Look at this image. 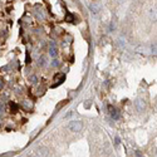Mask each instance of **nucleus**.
<instances>
[{
	"mask_svg": "<svg viewBox=\"0 0 157 157\" xmlns=\"http://www.w3.org/2000/svg\"><path fill=\"white\" fill-rule=\"evenodd\" d=\"M108 111H109V114L113 120H118L120 118V113H118V111L113 106H108Z\"/></svg>",
	"mask_w": 157,
	"mask_h": 157,
	"instance_id": "obj_3",
	"label": "nucleus"
},
{
	"mask_svg": "<svg viewBox=\"0 0 157 157\" xmlns=\"http://www.w3.org/2000/svg\"><path fill=\"white\" fill-rule=\"evenodd\" d=\"M65 20H67V22H73V20H74V16L72 15V14H67V18H65Z\"/></svg>",
	"mask_w": 157,
	"mask_h": 157,
	"instance_id": "obj_8",
	"label": "nucleus"
},
{
	"mask_svg": "<svg viewBox=\"0 0 157 157\" xmlns=\"http://www.w3.org/2000/svg\"><path fill=\"white\" fill-rule=\"evenodd\" d=\"M89 9H90V12H92V13H98V12H99V5H97V4H90V5H89Z\"/></svg>",
	"mask_w": 157,
	"mask_h": 157,
	"instance_id": "obj_6",
	"label": "nucleus"
},
{
	"mask_svg": "<svg viewBox=\"0 0 157 157\" xmlns=\"http://www.w3.org/2000/svg\"><path fill=\"white\" fill-rule=\"evenodd\" d=\"M31 82H33V83H37L38 81H37V77L35 75H34V77H31Z\"/></svg>",
	"mask_w": 157,
	"mask_h": 157,
	"instance_id": "obj_12",
	"label": "nucleus"
},
{
	"mask_svg": "<svg viewBox=\"0 0 157 157\" xmlns=\"http://www.w3.org/2000/svg\"><path fill=\"white\" fill-rule=\"evenodd\" d=\"M68 128L72 132H79V131H82V128H83V123H82V121H78V120L72 121L71 123L68 124Z\"/></svg>",
	"mask_w": 157,
	"mask_h": 157,
	"instance_id": "obj_1",
	"label": "nucleus"
},
{
	"mask_svg": "<svg viewBox=\"0 0 157 157\" xmlns=\"http://www.w3.org/2000/svg\"><path fill=\"white\" fill-rule=\"evenodd\" d=\"M135 106H136V109H137L138 112H142V111H145V107H146L145 101H142V99H136V101H135Z\"/></svg>",
	"mask_w": 157,
	"mask_h": 157,
	"instance_id": "obj_2",
	"label": "nucleus"
},
{
	"mask_svg": "<svg viewBox=\"0 0 157 157\" xmlns=\"http://www.w3.org/2000/svg\"><path fill=\"white\" fill-rule=\"evenodd\" d=\"M35 155H37V157H47L48 156V150L45 147H39L37 150Z\"/></svg>",
	"mask_w": 157,
	"mask_h": 157,
	"instance_id": "obj_4",
	"label": "nucleus"
},
{
	"mask_svg": "<svg viewBox=\"0 0 157 157\" xmlns=\"http://www.w3.org/2000/svg\"><path fill=\"white\" fill-rule=\"evenodd\" d=\"M10 108H12V112H16L18 111V106L13 102H10Z\"/></svg>",
	"mask_w": 157,
	"mask_h": 157,
	"instance_id": "obj_7",
	"label": "nucleus"
},
{
	"mask_svg": "<svg viewBox=\"0 0 157 157\" xmlns=\"http://www.w3.org/2000/svg\"><path fill=\"white\" fill-rule=\"evenodd\" d=\"M49 53H50L52 57H55V55H57V49H55V48H50Z\"/></svg>",
	"mask_w": 157,
	"mask_h": 157,
	"instance_id": "obj_9",
	"label": "nucleus"
},
{
	"mask_svg": "<svg viewBox=\"0 0 157 157\" xmlns=\"http://www.w3.org/2000/svg\"><path fill=\"white\" fill-rule=\"evenodd\" d=\"M43 63L45 64V58H43V57H41V58H40V62H39V64L41 65V64H43Z\"/></svg>",
	"mask_w": 157,
	"mask_h": 157,
	"instance_id": "obj_11",
	"label": "nucleus"
},
{
	"mask_svg": "<svg viewBox=\"0 0 157 157\" xmlns=\"http://www.w3.org/2000/svg\"><path fill=\"white\" fill-rule=\"evenodd\" d=\"M135 153H136V157H145L143 155H142V152H141V151H136Z\"/></svg>",
	"mask_w": 157,
	"mask_h": 157,
	"instance_id": "obj_10",
	"label": "nucleus"
},
{
	"mask_svg": "<svg viewBox=\"0 0 157 157\" xmlns=\"http://www.w3.org/2000/svg\"><path fill=\"white\" fill-rule=\"evenodd\" d=\"M64 78H65V77H64V74H62V73H59V74L55 75V81H57V82L53 84V88H54V87H58L59 84H60V83L64 81Z\"/></svg>",
	"mask_w": 157,
	"mask_h": 157,
	"instance_id": "obj_5",
	"label": "nucleus"
},
{
	"mask_svg": "<svg viewBox=\"0 0 157 157\" xmlns=\"http://www.w3.org/2000/svg\"><path fill=\"white\" fill-rule=\"evenodd\" d=\"M116 145H120V138L116 137Z\"/></svg>",
	"mask_w": 157,
	"mask_h": 157,
	"instance_id": "obj_13",
	"label": "nucleus"
}]
</instances>
